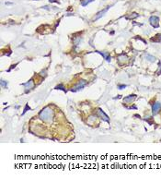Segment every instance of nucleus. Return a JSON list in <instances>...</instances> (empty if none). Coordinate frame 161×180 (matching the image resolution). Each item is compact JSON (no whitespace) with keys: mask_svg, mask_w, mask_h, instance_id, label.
Instances as JSON below:
<instances>
[{"mask_svg":"<svg viewBox=\"0 0 161 180\" xmlns=\"http://www.w3.org/2000/svg\"><path fill=\"white\" fill-rule=\"evenodd\" d=\"M160 109H161V103H154L153 106H152V112H153L154 115H156L160 111Z\"/></svg>","mask_w":161,"mask_h":180,"instance_id":"7","label":"nucleus"},{"mask_svg":"<svg viewBox=\"0 0 161 180\" xmlns=\"http://www.w3.org/2000/svg\"><path fill=\"white\" fill-rule=\"evenodd\" d=\"M135 98H136V95L135 94H132V95H129V96L125 97L123 99V102L124 103H130L134 101Z\"/></svg>","mask_w":161,"mask_h":180,"instance_id":"8","label":"nucleus"},{"mask_svg":"<svg viewBox=\"0 0 161 180\" xmlns=\"http://www.w3.org/2000/svg\"><path fill=\"white\" fill-rule=\"evenodd\" d=\"M125 87H126V85H119V86H118V88H119L120 90H123V89H124Z\"/></svg>","mask_w":161,"mask_h":180,"instance_id":"18","label":"nucleus"},{"mask_svg":"<svg viewBox=\"0 0 161 180\" xmlns=\"http://www.w3.org/2000/svg\"><path fill=\"white\" fill-rule=\"evenodd\" d=\"M86 85H87V81L84 80V79H81V80H79L77 84V85L72 89V92H77V91H79V90L83 89Z\"/></svg>","mask_w":161,"mask_h":180,"instance_id":"2","label":"nucleus"},{"mask_svg":"<svg viewBox=\"0 0 161 180\" xmlns=\"http://www.w3.org/2000/svg\"><path fill=\"white\" fill-rule=\"evenodd\" d=\"M54 112L53 109H51V107H45L40 112L39 114V117L41 121L45 122V123H51L54 120Z\"/></svg>","mask_w":161,"mask_h":180,"instance_id":"1","label":"nucleus"},{"mask_svg":"<svg viewBox=\"0 0 161 180\" xmlns=\"http://www.w3.org/2000/svg\"><path fill=\"white\" fill-rule=\"evenodd\" d=\"M98 115H100L101 118H102V120H104V121H106V122H110L109 116L106 115L105 113H104L103 111L101 110L100 108H99V109H98Z\"/></svg>","mask_w":161,"mask_h":180,"instance_id":"5","label":"nucleus"},{"mask_svg":"<svg viewBox=\"0 0 161 180\" xmlns=\"http://www.w3.org/2000/svg\"><path fill=\"white\" fill-rule=\"evenodd\" d=\"M138 17V14L137 13H133L131 14V16H128V17H126L127 18H135Z\"/></svg>","mask_w":161,"mask_h":180,"instance_id":"15","label":"nucleus"},{"mask_svg":"<svg viewBox=\"0 0 161 180\" xmlns=\"http://www.w3.org/2000/svg\"><path fill=\"white\" fill-rule=\"evenodd\" d=\"M1 86H2L3 88H6L7 86H8V82L5 81V80H1Z\"/></svg>","mask_w":161,"mask_h":180,"instance_id":"16","label":"nucleus"},{"mask_svg":"<svg viewBox=\"0 0 161 180\" xmlns=\"http://www.w3.org/2000/svg\"><path fill=\"white\" fill-rule=\"evenodd\" d=\"M98 53H99V54H100L102 56H104V58H105V59L107 60L108 62H110V56L109 55V54H108V53H104V52H100V51H98Z\"/></svg>","mask_w":161,"mask_h":180,"instance_id":"11","label":"nucleus"},{"mask_svg":"<svg viewBox=\"0 0 161 180\" xmlns=\"http://www.w3.org/2000/svg\"><path fill=\"white\" fill-rule=\"evenodd\" d=\"M109 8H110V7H108V8H106V9H103L102 11H100V12H99V13L97 14V16H96V17L94 18V20H97V19H99V18H100L101 17H102V16H103V15H104V14H105L106 12L108 11V9H109Z\"/></svg>","mask_w":161,"mask_h":180,"instance_id":"9","label":"nucleus"},{"mask_svg":"<svg viewBox=\"0 0 161 180\" xmlns=\"http://www.w3.org/2000/svg\"><path fill=\"white\" fill-rule=\"evenodd\" d=\"M151 41L152 42H156V43H159V42L161 41V34H157L156 37L152 38Z\"/></svg>","mask_w":161,"mask_h":180,"instance_id":"12","label":"nucleus"},{"mask_svg":"<svg viewBox=\"0 0 161 180\" xmlns=\"http://www.w3.org/2000/svg\"><path fill=\"white\" fill-rule=\"evenodd\" d=\"M28 109H31V107H30V106H29V105H28V104H27V105H26V107H25V109H24V111H23L22 115H24V114H25V113L27 112V111H28Z\"/></svg>","mask_w":161,"mask_h":180,"instance_id":"17","label":"nucleus"},{"mask_svg":"<svg viewBox=\"0 0 161 180\" xmlns=\"http://www.w3.org/2000/svg\"><path fill=\"white\" fill-rule=\"evenodd\" d=\"M92 1H94V0H82V1H81V5L84 6V7H86L87 4H89Z\"/></svg>","mask_w":161,"mask_h":180,"instance_id":"14","label":"nucleus"},{"mask_svg":"<svg viewBox=\"0 0 161 180\" xmlns=\"http://www.w3.org/2000/svg\"><path fill=\"white\" fill-rule=\"evenodd\" d=\"M145 56H146V58L148 61H150V62H154V61L156 60V58H155L154 56H152V55H148V54H147V55H146Z\"/></svg>","mask_w":161,"mask_h":180,"instance_id":"13","label":"nucleus"},{"mask_svg":"<svg viewBox=\"0 0 161 180\" xmlns=\"http://www.w3.org/2000/svg\"><path fill=\"white\" fill-rule=\"evenodd\" d=\"M23 85H24V87H25V92L27 93V92H29L31 90L33 89V87H34V81H33V79H31V80H29L27 83H24Z\"/></svg>","mask_w":161,"mask_h":180,"instance_id":"3","label":"nucleus"},{"mask_svg":"<svg viewBox=\"0 0 161 180\" xmlns=\"http://www.w3.org/2000/svg\"><path fill=\"white\" fill-rule=\"evenodd\" d=\"M48 8H49L48 6H45V7H43V9H48Z\"/></svg>","mask_w":161,"mask_h":180,"instance_id":"21","label":"nucleus"},{"mask_svg":"<svg viewBox=\"0 0 161 180\" xmlns=\"http://www.w3.org/2000/svg\"><path fill=\"white\" fill-rule=\"evenodd\" d=\"M149 21H150V24L153 27L157 28L159 26V18H157L156 16H152L151 18H149Z\"/></svg>","mask_w":161,"mask_h":180,"instance_id":"4","label":"nucleus"},{"mask_svg":"<svg viewBox=\"0 0 161 180\" xmlns=\"http://www.w3.org/2000/svg\"><path fill=\"white\" fill-rule=\"evenodd\" d=\"M56 89H61V90H63V91H65L64 88H63V86H62V85H58V86L56 87Z\"/></svg>","mask_w":161,"mask_h":180,"instance_id":"19","label":"nucleus"},{"mask_svg":"<svg viewBox=\"0 0 161 180\" xmlns=\"http://www.w3.org/2000/svg\"><path fill=\"white\" fill-rule=\"evenodd\" d=\"M118 61H119V63L121 65H123L128 62V57L124 54H122V55H118Z\"/></svg>","mask_w":161,"mask_h":180,"instance_id":"6","label":"nucleus"},{"mask_svg":"<svg viewBox=\"0 0 161 180\" xmlns=\"http://www.w3.org/2000/svg\"><path fill=\"white\" fill-rule=\"evenodd\" d=\"M49 1H50V2H58L57 0H49Z\"/></svg>","mask_w":161,"mask_h":180,"instance_id":"20","label":"nucleus"},{"mask_svg":"<svg viewBox=\"0 0 161 180\" xmlns=\"http://www.w3.org/2000/svg\"><path fill=\"white\" fill-rule=\"evenodd\" d=\"M95 119H96V116L95 115H90L88 117V119H87V124L92 126V125L95 123Z\"/></svg>","mask_w":161,"mask_h":180,"instance_id":"10","label":"nucleus"}]
</instances>
